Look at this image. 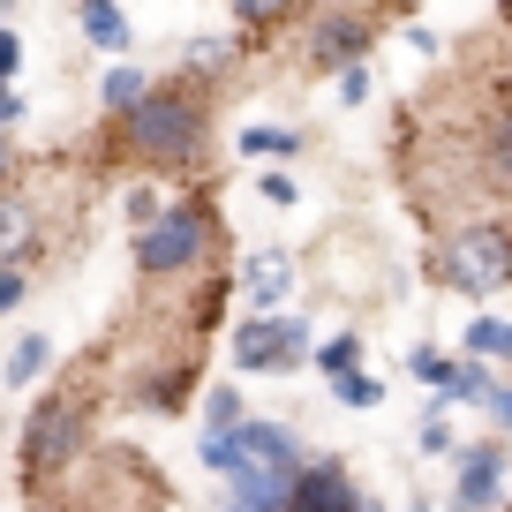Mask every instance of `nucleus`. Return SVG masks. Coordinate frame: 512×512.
<instances>
[{"label": "nucleus", "mask_w": 512, "mask_h": 512, "mask_svg": "<svg viewBox=\"0 0 512 512\" xmlns=\"http://www.w3.org/2000/svg\"><path fill=\"white\" fill-rule=\"evenodd\" d=\"M113 151L136 166H196L211 151V83L196 76L151 83L144 106L113 121Z\"/></svg>", "instance_id": "1"}, {"label": "nucleus", "mask_w": 512, "mask_h": 512, "mask_svg": "<svg viewBox=\"0 0 512 512\" xmlns=\"http://www.w3.org/2000/svg\"><path fill=\"white\" fill-rule=\"evenodd\" d=\"M204 467L234 482V497H256V505H279L302 475L294 460V430L287 422H241L226 437H204Z\"/></svg>", "instance_id": "2"}, {"label": "nucleus", "mask_w": 512, "mask_h": 512, "mask_svg": "<svg viewBox=\"0 0 512 512\" xmlns=\"http://www.w3.org/2000/svg\"><path fill=\"white\" fill-rule=\"evenodd\" d=\"M83 445H91V377H68L23 422V482L46 490L53 475H68L83 460Z\"/></svg>", "instance_id": "3"}, {"label": "nucleus", "mask_w": 512, "mask_h": 512, "mask_svg": "<svg viewBox=\"0 0 512 512\" xmlns=\"http://www.w3.org/2000/svg\"><path fill=\"white\" fill-rule=\"evenodd\" d=\"M211 249H219V211H211V196H174L151 226H136V272H144L151 287H159V279L166 287L189 279L196 264H211Z\"/></svg>", "instance_id": "4"}, {"label": "nucleus", "mask_w": 512, "mask_h": 512, "mask_svg": "<svg viewBox=\"0 0 512 512\" xmlns=\"http://www.w3.org/2000/svg\"><path fill=\"white\" fill-rule=\"evenodd\" d=\"M437 272L452 279L460 294H497V287H512V219H467L460 234L437 249Z\"/></svg>", "instance_id": "5"}, {"label": "nucleus", "mask_w": 512, "mask_h": 512, "mask_svg": "<svg viewBox=\"0 0 512 512\" xmlns=\"http://www.w3.org/2000/svg\"><path fill=\"white\" fill-rule=\"evenodd\" d=\"M377 8L369 0H332V8H317L309 16V31H302V53L294 61L302 68H317V76H339V68H354L369 46H377Z\"/></svg>", "instance_id": "6"}, {"label": "nucleus", "mask_w": 512, "mask_h": 512, "mask_svg": "<svg viewBox=\"0 0 512 512\" xmlns=\"http://www.w3.org/2000/svg\"><path fill=\"white\" fill-rule=\"evenodd\" d=\"M302 354H317V347H309V324H302V317H249V324L234 332V369H241V377L294 369Z\"/></svg>", "instance_id": "7"}, {"label": "nucleus", "mask_w": 512, "mask_h": 512, "mask_svg": "<svg viewBox=\"0 0 512 512\" xmlns=\"http://www.w3.org/2000/svg\"><path fill=\"white\" fill-rule=\"evenodd\" d=\"M287 512H377V505L354 490V475H347L339 460H317V467H302V475H294Z\"/></svg>", "instance_id": "8"}, {"label": "nucleus", "mask_w": 512, "mask_h": 512, "mask_svg": "<svg viewBox=\"0 0 512 512\" xmlns=\"http://www.w3.org/2000/svg\"><path fill=\"white\" fill-rule=\"evenodd\" d=\"M505 497V445L482 437V445L460 452V482H452V512H497Z\"/></svg>", "instance_id": "9"}, {"label": "nucleus", "mask_w": 512, "mask_h": 512, "mask_svg": "<svg viewBox=\"0 0 512 512\" xmlns=\"http://www.w3.org/2000/svg\"><path fill=\"white\" fill-rule=\"evenodd\" d=\"M38 234H46V219H38V204L23 189H0V264H31Z\"/></svg>", "instance_id": "10"}, {"label": "nucleus", "mask_w": 512, "mask_h": 512, "mask_svg": "<svg viewBox=\"0 0 512 512\" xmlns=\"http://www.w3.org/2000/svg\"><path fill=\"white\" fill-rule=\"evenodd\" d=\"M241 294L256 302V317H272V309L294 294V256H279V249L249 256V272H241Z\"/></svg>", "instance_id": "11"}, {"label": "nucleus", "mask_w": 512, "mask_h": 512, "mask_svg": "<svg viewBox=\"0 0 512 512\" xmlns=\"http://www.w3.org/2000/svg\"><path fill=\"white\" fill-rule=\"evenodd\" d=\"M76 31L91 38L98 53H128V46H136V31H128V8H121V0H76Z\"/></svg>", "instance_id": "12"}, {"label": "nucleus", "mask_w": 512, "mask_h": 512, "mask_svg": "<svg viewBox=\"0 0 512 512\" xmlns=\"http://www.w3.org/2000/svg\"><path fill=\"white\" fill-rule=\"evenodd\" d=\"M482 174H490V189H497V196H512V98L497 106V121H490V144H482Z\"/></svg>", "instance_id": "13"}, {"label": "nucleus", "mask_w": 512, "mask_h": 512, "mask_svg": "<svg viewBox=\"0 0 512 512\" xmlns=\"http://www.w3.org/2000/svg\"><path fill=\"white\" fill-rule=\"evenodd\" d=\"M144 91H151V76H144V68L113 61V68H106V83H98V106H106L113 121H121V113H136V106H144Z\"/></svg>", "instance_id": "14"}, {"label": "nucleus", "mask_w": 512, "mask_h": 512, "mask_svg": "<svg viewBox=\"0 0 512 512\" xmlns=\"http://www.w3.org/2000/svg\"><path fill=\"white\" fill-rule=\"evenodd\" d=\"M46 369H53V339L46 332H23L16 347H8V362H0V377H8V384H38Z\"/></svg>", "instance_id": "15"}, {"label": "nucleus", "mask_w": 512, "mask_h": 512, "mask_svg": "<svg viewBox=\"0 0 512 512\" xmlns=\"http://www.w3.org/2000/svg\"><path fill=\"white\" fill-rule=\"evenodd\" d=\"M490 362L482 354H467V362H452V377H445V392H437V407H452V400H467V407H482L490 400Z\"/></svg>", "instance_id": "16"}, {"label": "nucleus", "mask_w": 512, "mask_h": 512, "mask_svg": "<svg viewBox=\"0 0 512 512\" xmlns=\"http://www.w3.org/2000/svg\"><path fill=\"white\" fill-rule=\"evenodd\" d=\"M309 0H226V16L241 23V31H279V23H294Z\"/></svg>", "instance_id": "17"}, {"label": "nucleus", "mask_w": 512, "mask_h": 512, "mask_svg": "<svg viewBox=\"0 0 512 512\" xmlns=\"http://www.w3.org/2000/svg\"><path fill=\"white\" fill-rule=\"evenodd\" d=\"M234 151H241V159H294L302 136H294V128H241Z\"/></svg>", "instance_id": "18"}, {"label": "nucleus", "mask_w": 512, "mask_h": 512, "mask_svg": "<svg viewBox=\"0 0 512 512\" xmlns=\"http://www.w3.org/2000/svg\"><path fill=\"white\" fill-rule=\"evenodd\" d=\"M241 422H249V407H241V392H234V384L204 392V437H226V430H241Z\"/></svg>", "instance_id": "19"}, {"label": "nucleus", "mask_w": 512, "mask_h": 512, "mask_svg": "<svg viewBox=\"0 0 512 512\" xmlns=\"http://www.w3.org/2000/svg\"><path fill=\"white\" fill-rule=\"evenodd\" d=\"M467 354H482V362H512V324L505 317H475V324H467Z\"/></svg>", "instance_id": "20"}, {"label": "nucleus", "mask_w": 512, "mask_h": 512, "mask_svg": "<svg viewBox=\"0 0 512 512\" xmlns=\"http://www.w3.org/2000/svg\"><path fill=\"white\" fill-rule=\"evenodd\" d=\"M317 369L324 377H347V369H362V332H332L317 347Z\"/></svg>", "instance_id": "21"}, {"label": "nucleus", "mask_w": 512, "mask_h": 512, "mask_svg": "<svg viewBox=\"0 0 512 512\" xmlns=\"http://www.w3.org/2000/svg\"><path fill=\"white\" fill-rule=\"evenodd\" d=\"M234 61H241V53L226 46V38H196V46H189V76H196V83L226 76V68H234Z\"/></svg>", "instance_id": "22"}, {"label": "nucleus", "mask_w": 512, "mask_h": 512, "mask_svg": "<svg viewBox=\"0 0 512 512\" xmlns=\"http://www.w3.org/2000/svg\"><path fill=\"white\" fill-rule=\"evenodd\" d=\"M332 392H339L347 407H377V400H384V384L369 377V369H347V377H332Z\"/></svg>", "instance_id": "23"}, {"label": "nucleus", "mask_w": 512, "mask_h": 512, "mask_svg": "<svg viewBox=\"0 0 512 512\" xmlns=\"http://www.w3.org/2000/svg\"><path fill=\"white\" fill-rule=\"evenodd\" d=\"M23 294H31V272H23V264H0V317H8Z\"/></svg>", "instance_id": "24"}, {"label": "nucleus", "mask_w": 512, "mask_h": 512, "mask_svg": "<svg viewBox=\"0 0 512 512\" xmlns=\"http://www.w3.org/2000/svg\"><path fill=\"white\" fill-rule=\"evenodd\" d=\"M256 189H264V204H287V211H294V196H302V189H294V174H287V166H272V174L256 181Z\"/></svg>", "instance_id": "25"}, {"label": "nucleus", "mask_w": 512, "mask_h": 512, "mask_svg": "<svg viewBox=\"0 0 512 512\" xmlns=\"http://www.w3.org/2000/svg\"><path fill=\"white\" fill-rule=\"evenodd\" d=\"M23 181V151H16V128H0V189Z\"/></svg>", "instance_id": "26"}, {"label": "nucleus", "mask_w": 512, "mask_h": 512, "mask_svg": "<svg viewBox=\"0 0 512 512\" xmlns=\"http://www.w3.org/2000/svg\"><path fill=\"white\" fill-rule=\"evenodd\" d=\"M16 76H23V38L0 23V83H16Z\"/></svg>", "instance_id": "27"}, {"label": "nucleus", "mask_w": 512, "mask_h": 512, "mask_svg": "<svg viewBox=\"0 0 512 512\" xmlns=\"http://www.w3.org/2000/svg\"><path fill=\"white\" fill-rule=\"evenodd\" d=\"M407 369H415L422 384H437V392H445V377H452V362H445V354H430V347H422V354H415Z\"/></svg>", "instance_id": "28"}, {"label": "nucleus", "mask_w": 512, "mask_h": 512, "mask_svg": "<svg viewBox=\"0 0 512 512\" xmlns=\"http://www.w3.org/2000/svg\"><path fill=\"white\" fill-rule=\"evenodd\" d=\"M339 98H347V106H362V98H369V68H362V61L339 68Z\"/></svg>", "instance_id": "29"}, {"label": "nucleus", "mask_w": 512, "mask_h": 512, "mask_svg": "<svg viewBox=\"0 0 512 512\" xmlns=\"http://www.w3.org/2000/svg\"><path fill=\"white\" fill-rule=\"evenodd\" d=\"M482 407H490V422L512 437V384H490V400H482Z\"/></svg>", "instance_id": "30"}, {"label": "nucleus", "mask_w": 512, "mask_h": 512, "mask_svg": "<svg viewBox=\"0 0 512 512\" xmlns=\"http://www.w3.org/2000/svg\"><path fill=\"white\" fill-rule=\"evenodd\" d=\"M422 452H452V430H445V415H430V422H422Z\"/></svg>", "instance_id": "31"}, {"label": "nucleus", "mask_w": 512, "mask_h": 512, "mask_svg": "<svg viewBox=\"0 0 512 512\" xmlns=\"http://www.w3.org/2000/svg\"><path fill=\"white\" fill-rule=\"evenodd\" d=\"M422 0H377V16H415Z\"/></svg>", "instance_id": "32"}, {"label": "nucleus", "mask_w": 512, "mask_h": 512, "mask_svg": "<svg viewBox=\"0 0 512 512\" xmlns=\"http://www.w3.org/2000/svg\"><path fill=\"white\" fill-rule=\"evenodd\" d=\"M8 8H16V0H0V23H8Z\"/></svg>", "instance_id": "33"}, {"label": "nucleus", "mask_w": 512, "mask_h": 512, "mask_svg": "<svg viewBox=\"0 0 512 512\" xmlns=\"http://www.w3.org/2000/svg\"><path fill=\"white\" fill-rule=\"evenodd\" d=\"M505 512H512V505H505Z\"/></svg>", "instance_id": "34"}]
</instances>
